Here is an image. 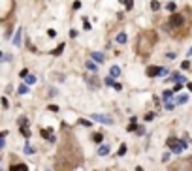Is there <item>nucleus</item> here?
<instances>
[{
    "label": "nucleus",
    "mask_w": 192,
    "mask_h": 171,
    "mask_svg": "<svg viewBox=\"0 0 192 171\" xmlns=\"http://www.w3.org/2000/svg\"><path fill=\"white\" fill-rule=\"evenodd\" d=\"M168 147H170L171 152H181V150L187 149V143L177 139V137H170V139H168Z\"/></svg>",
    "instance_id": "f257e3e1"
},
{
    "label": "nucleus",
    "mask_w": 192,
    "mask_h": 171,
    "mask_svg": "<svg viewBox=\"0 0 192 171\" xmlns=\"http://www.w3.org/2000/svg\"><path fill=\"white\" fill-rule=\"evenodd\" d=\"M183 23H185V19H183V15H179V13H173L170 17V21H168V25H170L171 28H179V27H183Z\"/></svg>",
    "instance_id": "f03ea898"
},
{
    "label": "nucleus",
    "mask_w": 192,
    "mask_h": 171,
    "mask_svg": "<svg viewBox=\"0 0 192 171\" xmlns=\"http://www.w3.org/2000/svg\"><path fill=\"white\" fill-rule=\"evenodd\" d=\"M11 2H13V0H0V4H2V8H4V13H2V19H6V17H8L9 9H11Z\"/></svg>",
    "instance_id": "7ed1b4c3"
},
{
    "label": "nucleus",
    "mask_w": 192,
    "mask_h": 171,
    "mask_svg": "<svg viewBox=\"0 0 192 171\" xmlns=\"http://www.w3.org/2000/svg\"><path fill=\"white\" fill-rule=\"evenodd\" d=\"M94 120L102 122V124H113V118L111 117H104V115H92Z\"/></svg>",
    "instance_id": "20e7f679"
},
{
    "label": "nucleus",
    "mask_w": 192,
    "mask_h": 171,
    "mask_svg": "<svg viewBox=\"0 0 192 171\" xmlns=\"http://www.w3.org/2000/svg\"><path fill=\"white\" fill-rule=\"evenodd\" d=\"M160 70L162 68H158V66H149L145 73H147L149 77H157V75H160Z\"/></svg>",
    "instance_id": "39448f33"
},
{
    "label": "nucleus",
    "mask_w": 192,
    "mask_h": 171,
    "mask_svg": "<svg viewBox=\"0 0 192 171\" xmlns=\"http://www.w3.org/2000/svg\"><path fill=\"white\" fill-rule=\"evenodd\" d=\"M98 154H100V156H106V154H109V145L102 143V145L98 147Z\"/></svg>",
    "instance_id": "423d86ee"
},
{
    "label": "nucleus",
    "mask_w": 192,
    "mask_h": 171,
    "mask_svg": "<svg viewBox=\"0 0 192 171\" xmlns=\"http://www.w3.org/2000/svg\"><path fill=\"white\" fill-rule=\"evenodd\" d=\"M9 171H28V167L25 164H13V166L9 167Z\"/></svg>",
    "instance_id": "0eeeda50"
},
{
    "label": "nucleus",
    "mask_w": 192,
    "mask_h": 171,
    "mask_svg": "<svg viewBox=\"0 0 192 171\" xmlns=\"http://www.w3.org/2000/svg\"><path fill=\"white\" fill-rule=\"evenodd\" d=\"M90 57H92L94 62H104V55H102V53H98V51H94V53L90 55Z\"/></svg>",
    "instance_id": "6e6552de"
},
{
    "label": "nucleus",
    "mask_w": 192,
    "mask_h": 171,
    "mask_svg": "<svg viewBox=\"0 0 192 171\" xmlns=\"http://www.w3.org/2000/svg\"><path fill=\"white\" fill-rule=\"evenodd\" d=\"M171 96H173V90H164L162 98H164V102L168 104V102H171Z\"/></svg>",
    "instance_id": "1a4fd4ad"
},
{
    "label": "nucleus",
    "mask_w": 192,
    "mask_h": 171,
    "mask_svg": "<svg viewBox=\"0 0 192 171\" xmlns=\"http://www.w3.org/2000/svg\"><path fill=\"white\" fill-rule=\"evenodd\" d=\"M117 75H121V68H119V66H113L111 70H109V77H117Z\"/></svg>",
    "instance_id": "9d476101"
},
{
    "label": "nucleus",
    "mask_w": 192,
    "mask_h": 171,
    "mask_svg": "<svg viewBox=\"0 0 192 171\" xmlns=\"http://www.w3.org/2000/svg\"><path fill=\"white\" fill-rule=\"evenodd\" d=\"M41 137H47L49 141H55V137L51 135V132H49V128H45V130H41Z\"/></svg>",
    "instance_id": "9b49d317"
},
{
    "label": "nucleus",
    "mask_w": 192,
    "mask_h": 171,
    "mask_svg": "<svg viewBox=\"0 0 192 171\" xmlns=\"http://www.w3.org/2000/svg\"><path fill=\"white\" fill-rule=\"evenodd\" d=\"M117 41H119V43H126V34L124 32H119V34H117Z\"/></svg>",
    "instance_id": "f8f14e48"
},
{
    "label": "nucleus",
    "mask_w": 192,
    "mask_h": 171,
    "mask_svg": "<svg viewBox=\"0 0 192 171\" xmlns=\"http://www.w3.org/2000/svg\"><path fill=\"white\" fill-rule=\"evenodd\" d=\"M173 79H175L177 83H187V77H185V75H181V73H175V75H173Z\"/></svg>",
    "instance_id": "ddd939ff"
},
{
    "label": "nucleus",
    "mask_w": 192,
    "mask_h": 171,
    "mask_svg": "<svg viewBox=\"0 0 192 171\" xmlns=\"http://www.w3.org/2000/svg\"><path fill=\"white\" fill-rule=\"evenodd\" d=\"M13 43L15 45H21V28L15 32V38H13Z\"/></svg>",
    "instance_id": "4468645a"
},
{
    "label": "nucleus",
    "mask_w": 192,
    "mask_h": 171,
    "mask_svg": "<svg viewBox=\"0 0 192 171\" xmlns=\"http://www.w3.org/2000/svg\"><path fill=\"white\" fill-rule=\"evenodd\" d=\"M87 68H89V70H90V72H92V73L96 72V70H98V68H96V64H94L92 60H87Z\"/></svg>",
    "instance_id": "2eb2a0df"
},
{
    "label": "nucleus",
    "mask_w": 192,
    "mask_h": 171,
    "mask_svg": "<svg viewBox=\"0 0 192 171\" xmlns=\"http://www.w3.org/2000/svg\"><path fill=\"white\" fill-rule=\"evenodd\" d=\"M187 100H188L187 94H181V96H177V98H175V102H177V104H185Z\"/></svg>",
    "instance_id": "dca6fc26"
},
{
    "label": "nucleus",
    "mask_w": 192,
    "mask_h": 171,
    "mask_svg": "<svg viewBox=\"0 0 192 171\" xmlns=\"http://www.w3.org/2000/svg\"><path fill=\"white\" fill-rule=\"evenodd\" d=\"M62 49H64V43H60V45H58V47H57V49L53 51V55H55V57H58V55L62 53Z\"/></svg>",
    "instance_id": "f3484780"
},
{
    "label": "nucleus",
    "mask_w": 192,
    "mask_h": 171,
    "mask_svg": "<svg viewBox=\"0 0 192 171\" xmlns=\"http://www.w3.org/2000/svg\"><path fill=\"white\" fill-rule=\"evenodd\" d=\"M25 79H27L25 85H34V83H36V77L34 75H28V77H25Z\"/></svg>",
    "instance_id": "a211bd4d"
},
{
    "label": "nucleus",
    "mask_w": 192,
    "mask_h": 171,
    "mask_svg": "<svg viewBox=\"0 0 192 171\" xmlns=\"http://www.w3.org/2000/svg\"><path fill=\"white\" fill-rule=\"evenodd\" d=\"M27 92H28V86L27 85H21V86H19V94H27Z\"/></svg>",
    "instance_id": "6ab92c4d"
},
{
    "label": "nucleus",
    "mask_w": 192,
    "mask_h": 171,
    "mask_svg": "<svg viewBox=\"0 0 192 171\" xmlns=\"http://www.w3.org/2000/svg\"><path fill=\"white\" fill-rule=\"evenodd\" d=\"M166 9H168V11H171V13H173V11H175V4H173V2H170V4L166 6Z\"/></svg>",
    "instance_id": "aec40b11"
},
{
    "label": "nucleus",
    "mask_w": 192,
    "mask_h": 171,
    "mask_svg": "<svg viewBox=\"0 0 192 171\" xmlns=\"http://www.w3.org/2000/svg\"><path fill=\"white\" fill-rule=\"evenodd\" d=\"M151 8H153V9H155V11H157V9H158V8H160V4H158L157 0H153V2H151Z\"/></svg>",
    "instance_id": "412c9836"
},
{
    "label": "nucleus",
    "mask_w": 192,
    "mask_h": 171,
    "mask_svg": "<svg viewBox=\"0 0 192 171\" xmlns=\"http://www.w3.org/2000/svg\"><path fill=\"white\" fill-rule=\"evenodd\" d=\"M124 152H126V145H121V147H119V156H122Z\"/></svg>",
    "instance_id": "4be33fe9"
},
{
    "label": "nucleus",
    "mask_w": 192,
    "mask_h": 171,
    "mask_svg": "<svg viewBox=\"0 0 192 171\" xmlns=\"http://www.w3.org/2000/svg\"><path fill=\"white\" fill-rule=\"evenodd\" d=\"M34 152V149H32L30 145H27V147H25V154H32Z\"/></svg>",
    "instance_id": "5701e85b"
},
{
    "label": "nucleus",
    "mask_w": 192,
    "mask_h": 171,
    "mask_svg": "<svg viewBox=\"0 0 192 171\" xmlns=\"http://www.w3.org/2000/svg\"><path fill=\"white\" fill-rule=\"evenodd\" d=\"M94 141H96V143H102V134H94Z\"/></svg>",
    "instance_id": "b1692460"
},
{
    "label": "nucleus",
    "mask_w": 192,
    "mask_h": 171,
    "mask_svg": "<svg viewBox=\"0 0 192 171\" xmlns=\"http://www.w3.org/2000/svg\"><path fill=\"white\" fill-rule=\"evenodd\" d=\"M106 85H111V86H115V83H113V77H106Z\"/></svg>",
    "instance_id": "393cba45"
},
{
    "label": "nucleus",
    "mask_w": 192,
    "mask_h": 171,
    "mask_svg": "<svg viewBox=\"0 0 192 171\" xmlns=\"http://www.w3.org/2000/svg\"><path fill=\"white\" fill-rule=\"evenodd\" d=\"M136 134H138V135H143V134H145V128L138 126V130H136Z\"/></svg>",
    "instance_id": "a878e982"
},
{
    "label": "nucleus",
    "mask_w": 192,
    "mask_h": 171,
    "mask_svg": "<svg viewBox=\"0 0 192 171\" xmlns=\"http://www.w3.org/2000/svg\"><path fill=\"white\" fill-rule=\"evenodd\" d=\"M153 118H155V113H147L145 115V120H153Z\"/></svg>",
    "instance_id": "bb28decb"
},
{
    "label": "nucleus",
    "mask_w": 192,
    "mask_h": 171,
    "mask_svg": "<svg viewBox=\"0 0 192 171\" xmlns=\"http://www.w3.org/2000/svg\"><path fill=\"white\" fill-rule=\"evenodd\" d=\"M79 124H81V126H90V122L89 120H83V118H79Z\"/></svg>",
    "instance_id": "cd10ccee"
},
{
    "label": "nucleus",
    "mask_w": 192,
    "mask_h": 171,
    "mask_svg": "<svg viewBox=\"0 0 192 171\" xmlns=\"http://www.w3.org/2000/svg\"><path fill=\"white\" fill-rule=\"evenodd\" d=\"M19 75H21V77H28V70H21V72H19Z\"/></svg>",
    "instance_id": "c85d7f7f"
},
{
    "label": "nucleus",
    "mask_w": 192,
    "mask_h": 171,
    "mask_svg": "<svg viewBox=\"0 0 192 171\" xmlns=\"http://www.w3.org/2000/svg\"><path fill=\"white\" fill-rule=\"evenodd\" d=\"M170 160V152H164V156H162V162H168Z\"/></svg>",
    "instance_id": "c756f323"
},
{
    "label": "nucleus",
    "mask_w": 192,
    "mask_h": 171,
    "mask_svg": "<svg viewBox=\"0 0 192 171\" xmlns=\"http://www.w3.org/2000/svg\"><path fill=\"white\" fill-rule=\"evenodd\" d=\"M188 66H190V62H188V60H185V62L183 64H181V68H183V70H187V68Z\"/></svg>",
    "instance_id": "7c9ffc66"
},
{
    "label": "nucleus",
    "mask_w": 192,
    "mask_h": 171,
    "mask_svg": "<svg viewBox=\"0 0 192 171\" xmlns=\"http://www.w3.org/2000/svg\"><path fill=\"white\" fill-rule=\"evenodd\" d=\"M136 130H138V126H136V124H130V126H128V132H136Z\"/></svg>",
    "instance_id": "2f4dec72"
},
{
    "label": "nucleus",
    "mask_w": 192,
    "mask_h": 171,
    "mask_svg": "<svg viewBox=\"0 0 192 171\" xmlns=\"http://www.w3.org/2000/svg\"><path fill=\"white\" fill-rule=\"evenodd\" d=\"M83 27H85V30H89V28H90V23L87 21V19H85V23H83Z\"/></svg>",
    "instance_id": "473e14b6"
},
{
    "label": "nucleus",
    "mask_w": 192,
    "mask_h": 171,
    "mask_svg": "<svg viewBox=\"0 0 192 171\" xmlns=\"http://www.w3.org/2000/svg\"><path fill=\"white\" fill-rule=\"evenodd\" d=\"M49 111H53V113H57V111H58V107H57V105H49Z\"/></svg>",
    "instance_id": "72a5a7b5"
},
{
    "label": "nucleus",
    "mask_w": 192,
    "mask_h": 171,
    "mask_svg": "<svg viewBox=\"0 0 192 171\" xmlns=\"http://www.w3.org/2000/svg\"><path fill=\"white\" fill-rule=\"evenodd\" d=\"M168 73H170V72H168L166 68H162V70H160V75H168Z\"/></svg>",
    "instance_id": "f704fd0d"
},
{
    "label": "nucleus",
    "mask_w": 192,
    "mask_h": 171,
    "mask_svg": "<svg viewBox=\"0 0 192 171\" xmlns=\"http://www.w3.org/2000/svg\"><path fill=\"white\" fill-rule=\"evenodd\" d=\"M166 109H173V102H168V104H166Z\"/></svg>",
    "instance_id": "c9c22d12"
},
{
    "label": "nucleus",
    "mask_w": 192,
    "mask_h": 171,
    "mask_svg": "<svg viewBox=\"0 0 192 171\" xmlns=\"http://www.w3.org/2000/svg\"><path fill=\"white\" fill-rule=\"evenodd\" d=\"M113 88H115V90H121L122 85H121V83H115V86H113Z\"/></svg>",
    "instance_id": "e433bc0d"
},
{
    "label": "nucleus",
    "mask_w": 192,
    "mask_h": 171,
    "mask_svg": "<svg viewBox=\"0 0 192 171\" xmlns=\"http://www.w3.org/2000/svg\"><path fill=\"white\" fill-rule=\"evenodd\" d=\"M77 36V30H70V38H76Z\"/></svg>",
    "instance_id": "4c0bfd02"
},
{
    "label": "nucleus",
    "mask_w": 192,
    "mask_h": 171,
    "mask_svg": "<svg viewBox=\"0 0 192 171\" xmlns=\"http://www.w3.org/2000/svg\"><path fill=\"white\" fill-rule=\"evenodd\" d=\"M187 86H188V90H192V83H187Z\"/></svg>",
    "instance_id": "58836bf2"
},
{
    "label": "nucleus",
    "mask_w": 192,
    "mask_h": 171,
    "mask_svg": "<svg viewBox=\"0 0 192 171\" xmlns=\"http://www.w3.org/2000/svg\"><path fill=\"white\" fill-rule=\"evenodd\" d=\"M119 2H121V4H128V0H119Z\"/></svg>",
    "instance_id": "ea45409f"
},
{
    "label": "nucleus",
    "mask_w": 192,
    "mask_h": 171,
    "mask_svg": "<svg viewBox=\"0 0 192 171\" xmlns=\"http://www.w3.org/2000/svg\"><path fill=\"white\" fill-rule=\"evenodd\" d=\"M188 55H190V57H192V49H190V53H188Z\"/></svg>",
    "instance_id": "a19ab883"
}]
</instances>
